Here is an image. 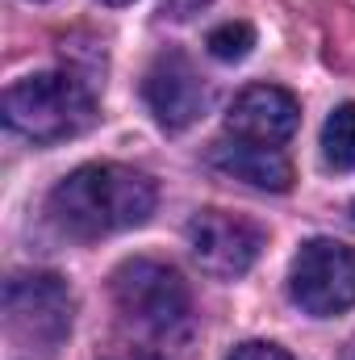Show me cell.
<instances>
[{
	"label": "cell",
	"instance_id": "8",
	"mask_svg": "<svg viewBox=\"0 0 355 360\" xmlns=\"http://www.w3.org/2000/svg\"><path fill=\"white\" fill-rule=\"evenodd\" d=\"M297 122H301V105L293 101V92L276 89V84H251L234 96V105L226 113V134L280 147L297 134Z\"/></svg>",
	"mask_w": 355,
	"mask_h": 360
},
{
	"label": "cell",
	"instance_id": "4",
	"mask_svg": "<svg viewBox=\"0 0 355 360\" xmlns=\"http://www.w3.org/2000/svg\"><path fill=\"white\" fill-rule=\"evenodd\" d=\"M293 302L314 319H335L355 306V248L339 239H309L288 269Z\"/></svg>",
	"mask_w": 355,
	"mask_h": 360
},
{
	"label": "cell",
	"instance_id": "12",
	"mask_svg": "<svg viewBox=\"0 0 355 360\" xmlns=\"http://www.w3.org/2000/svg\"><path fill=\"white\" fill-rule=\"evenodd\" d=\"M226 360H293L284 348H276V344H243V348H234Z\"/></svg>",
	"mask_w": 355,
	"mask_h": 360
},
{
	"label": "cell",
	"instance_id": "3",
	"mask_svg": "<svg viewBox=\"0 0 355 360\" xmlns=\"http://www.w3.org/2000/svg\"><path fill=\"white\" fill-rule=\"evenodd\" d=\"M113 302L134 327L151 335H176L192 310L188 285L159 260H126L113 272Z\"/></svg>",
	"mask_w": 355,
	"mask_h": 360
},
{
	"label": "cell",
	"instance_id": "14",
	"mask_svg": "<svg viewBox=\"0 0 355 360\" xmlns=\"http://www.w3.org/2000/svg\"><path fill=\"white\" fill-rule=\"evenodd\" d=\"M351 214H355V205H351Z\"/></svg>",
	"mask_w": 355,
	"mask_h": 360
},
{
	"label": "cell",
	"instance_id": "7",
	"mask_svg": "<svg viewBox=\"0 0 355 360\" xmlns=\"http://www.w3.org/2000/svg\"><path fill=\"white\" fill-rule=\"evenodd\" d=\"M142 92H147V105L155 109L159 126H168V130L192 126V122L205 113V105H209V92L201 84L196 68H192L180 51H163V55L151 63V72H147V80H142Z\"/></svg>",
	"mask_w": 355,
	"mask_h": 360
},
{
	"label": "cell",
	"instance_id": "2",
	"mask_svg": "<svg viewBox=\"0 0 355 360\" xmlns=\"http://www.w3.org/2000/svg\"><path fill=\"white\" fill-rule=\"evenodd\" d=\"M4 122L29 143H63L96 122L92 92L67 72H38L4 92Z\"/></svg>",
	"mask_w": 355,
	"mask_h": 360
},
{
	"label": "cell",
	"instance_id": "5",
	"mask_svg": "<svg viewBox=\"0 0 355 360\" xmlns=\"http://www.w3.org/2000/svg\"><path fill=\"white\" fill-rule=\"evenodd\" d=\"M72 289L51 272H25L8 276L4 285V323L17 340L38 348H59L72 331Z\"/></svg>",
	"mask_w": 355,
	"mask_h": 360
},
{
	"label": "cell",
	"instance_id": "13",
	"mask_svg": "<svg viewBox=\"0 0 355 360\" xmlns=\"http://www.w3.org/2000/svg\"><path fill=\"white\" fill-rule=\"evenodd\" d=\"M105 4H130V0H105Z\"/></svg>",
	"mask_w": 355,
	"mask_h": 360
},
{
	"label": "cell",
	"instance_id": "11",
	"mask_svg": "<svg viewBox=\"0 0 355 360\" xmlns=\"http://www.w3.org/2000/svg\"><path fill=\"white\" fill-rule=\"evenodd\" d=\"M255 46V30L247 21H226L209 34V55L222 59V63H234V59H247Z\"/></svg>",
	"mask_w": 355,
	"mask_h": 360
},
{
	"label": "cell",
	"instance_id": "9",
	"mask_svg": "<svg viewBox=\"0 0 355 360\" xmlns=\"http://www.w3.org/2000/svg\"><path fill=\"white\" fill-rule=\"evenodd\" d=\"M213 164L234 180H247L267 193H284L293 184V164L284 160L280 147H264V143H247V139H222L213 147Z\"/></svg>",
	"mask_w": 355,
	"mask_h": 360
},
{
	"label": "cell",
	"instance_id": "6",
	"mask_svg": "<svg viewBox=\"0 0 355 360\" xmlns=\"http://www.w3.org/2000/svg\"><path fill=\"white\" fill-rule=\"evenodd\" d=\"M188 252L201 264V272L217 276V281H234L260 260L264 248V231L239 214L226 210H201L188 222Z\"/></svg>",
	"mask_w": 355,
	"mask_h": 360
},
{
	"label": "cell",
	"instance_id": "1",
	"mask_svg": "<svg viewBox=\"0 0 355 360\" xmlns=\"http://www.w3.org/2000/svg\"><path fill=\"white\" fill-rule=\"evenodd\" d=\"M46 210L59 231L76 239H105L151 218L155 180L126 164H84L51 188Z\"/></svg>",
	"mask_w": 355,
	"mask_h": 360
},
{
	"label": "cell",
	"instance_id": "10",
	"mask_svg": "<svg viewBox=\"0 0 355 360\" xmlns=\"http://www.w3.org/2000/svg\"><path fill=\"white\" fill-rule=\"evenodd\" d=\"M322 160L335 172H355V101L339 105L322 126Z\"/></svg>",
	"mask_w": 355,
	"mask_h": 360
}]
</instances>
